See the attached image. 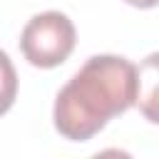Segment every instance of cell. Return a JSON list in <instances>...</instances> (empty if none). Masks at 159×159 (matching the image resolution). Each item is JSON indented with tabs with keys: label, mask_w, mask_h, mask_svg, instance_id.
<instances>
[{
	"label": "cell",
	"mask_w": 159,
	"mask_h": 159,
	"mask_svg": "<svg viewBox=\"0 0 159 159\" xmlns=\"http://www.w3.org/2000/svg\"><path fill=\"white\" fill-rule=\"evenodd\" d=\"M137 99V67L119 55L89 57L55 97V129L75 142L97 134Z\"/></svg>",
	"instance_id": "6da1fadb"
},
{
	"label": "cell",
	"mask_w": 159,
	"mask_h": 159,
	"mask_svg": "<svg viewBox=\"0 0 159 159\" xmlns=\"http://www.w3.org/2000/svg\"><path fill=\"white\" fill-rule=\"evenodd\" d=\"M17 94V72L7 57V52L0 50V114H5Z\"/></svg>",
	"instance_id": "277c9868"
},
{
	"label": "cell",
	"mask_w": 159,
	"mask_h": 159,
	"mask_svg": "<svg viewBox=\"0 0 159 159\" xmlns=\"http://www.w3.org/2000/svg\"><path fill=\"white\" fill-rule=\"evenodd\" d=\"M124 2H129L134 7H157L159 5V0H124Z\"/></svg>",
	"instance_id": "8992f818"
},
{
	"label": "cell",
	"mask_w": 159,
	"mask_h": 159,
	"mask_svg": "<svg viewBox=\"0 0 159 159\" xmlns=\"http://www.w3.org/2000/svg\"><path fill=\"white\" fill-rule=\"evenodd\" d=\"M92 159H134V157L124 149H104V152H97Z\"/></svg>",
	"instance_id": "5b68a950"
},
{
	"label": "cell",
	"mask_w": 159,
	"mask_h": 159,
	"mask_svg": "<svg viewBox=\"0 0 159 159\" xmlns=\"http://www.w3.org/2000/svg\"><path fill=\"white\" fill-rule=\"evenodd\" d=\"M75 25L60 10H47L27 20L20 35V50L35 67H57L75 50Z\"/></svg>",
	"instance_id": "7a4b0ae2"
},
{
	"label": "cell",
	"mask_w": 159,
	"mask_h": 159,
	"mask_svg": "<svg viewBox=\"0 0 159 159\" xmlns=\"http://www.w3.org/2000/svg\"><path fill=\"white\" fill-rule=\"evenodd\" d=\"M134 104L144 119L159 124V52L144 57L137 67V99Z\"/></svg>",
	"instance_id": "3957f363"
}]
</instances>
